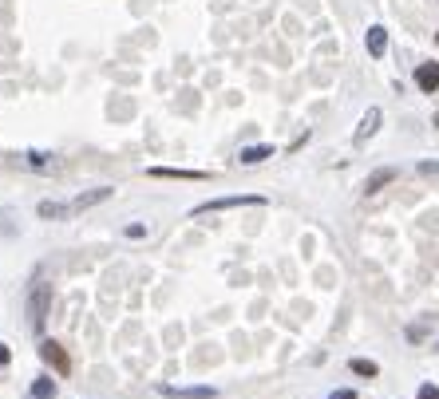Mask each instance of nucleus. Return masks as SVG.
I'll use <instances>...</instances> for the list:
<instances>
[{"mask_svg":"<svg viewBox=\"0 0 439 399\" xmlns=\"http://www.w3.org/2000/svg\"><path fill=\"white\" fill-rule=\"evenodd\" d=\"M107 198H111V190H107V186L91 190V194H79V198H71V202H68V213H79V210H87V206H99V202H107Z\"/></svg>","mask_w":439,"mask_h":399,"instance_id":"obj_7","label":"nucleus"},{"mask_svg":"<svg viewBox=\"0 0 439 399\" xmlns=\"http://www.w3.org/2000/svg\"><path fill=\"white\" fill-rule=\"evenodd\" d=\"M353 372H356V375H368V380H372V375H376L380 368L372 364V360H360V356H356V360H353Z\"/></svg>","mask_w":439,"mask_h":399,"instance_id":"obj_14","label":"nucleus"},{"mask_svg":"<svg viewBox=\"0 0 439 399\" xmlns=\"http://www.w3.org/2000/svg\"><path fill=\"white\" fill-rule=\"evenodd\" d=\"M435 127H439V115H435Z\"/></svg>","mask_w":439,"mask_h":399,"instance_id":"obj_19","label":"nucleus"},{"mask_svg":"<svg viewBox=\"0 0 439 399\" xmlns=\"http://www.w3.org/2000/svg\"><path fill=\"white\" fill-rule=\"evenodd\" d=\"M40 360H44V364H52L60 375L71 372V356L60 348V344H56V340H44V344H40Z\"/></svg>","mask_w":439,"mask_h":399,"instance_id":"obj_3","label":"nucleus"},{"mask_svg":"<svg viewBox=\"0 0 439 399\" xmlns=\"http://www.w3.org/2000/svg\"><path fill=\"white\" fill-rule=\"evenodd\" d=\"M328 399H356V391H348V388H345V391H333Z\"/></svg>","mask_w":439,"mask_h":399,"instance_id":"obj_17","label":"nucleus"},{"mask_svg":"<svg viewBox=\"0 0 439 399\" xmlns=\"http://www.w3.org/2000/svg\"><path fill=\"white\" fill-rule=\"evenodd\" d=\"M392 178H396V170H392V166H388V170H376V174H372V178L364 182V194H376V190H380V186H388Z\"/></svg>","mask_w":439,"mask_h":399,"instance_id":"obj_11","label":"nucleus"},{"mask_svg":"<svg viewBox=\"0 0 439 399\" xmlns=\"http://www.w3.org/2000/svg\"><path fill=\"white\" fill-rule=\"evenodd\" d=\"M435 44H439V36H435Z\"/></svg>","mask_w":439,"mask_h":399,"instance_id":"obj_20","label":"nucleus"},{"mask_svg":"<svg viewBox=\"0 0 439 399\" xmlns=\"http://www.w3.org/2000/svg\"><path fill=\"white\" fill-rule=\"evenodd\" d=\"M48 305H52V285H36L32 297H28V328H32V332H40V328H44Z\"/></svg>","mask_w":439,"mask_h":399,"instance_id":"obj_1","label":"nucleus"},{"mask_svg":"<svg viewBox=\"0 0 439 399\" xmlns=\"http://www.w3.org/2000/svg\"><path fill=\"white\" fill-rule=\"evenodd\" d=\"M28 162H32V166H48V154H40V151H32V154H28Z\"/></svg>","mask_w":439,"mask_h":399,"instance_id":"obj_16","label":"nucleus"},{"mask_svg":"<svg viewBox=\"0 0 439 399\" xmlns=\"http://www.w3.org/2000/svg\"><path fill=\"white\" fill-rule=\"evenodd\" d=\"M368 51H372V56H376V60H380V56H384V51H388V32H384V28H380V24H372V28H368Z\"/></svg>","mask_w":439,"mask_h":399,"instance_id":"obj_10","label":"nucleus"},{"mask_svg":"<svg viewBox=\"0 0 439 399\" xmlns=\"http://www.w3.org/2000/svg\"><path fill=\"white\" fill-rule=\"evenodd\" d=\"M238 206H266V198H258V194L214 198V202H202V206H194V218H206V213H218V210H238Z\"/></svg>","mask_w":439,"mask_h":399,"instance_id":"obj_2","label":"nucleus"},{"mask_svg":"<svg viewBox=\"0 0 439 399\" xmlns=\"http://www.w3.org/2000/svg\"><path fill=\"white\" fill-rule=\"evenodd\" d=\"M56 395V383L52 380H36L32 383V399H52Z\"/></svg>","mask_w":439,"mask_h":399,"instance_id":"obj_13","label":"nucleus"},{"mask_svg":"<svg viewBox=\"0 0 439 399\" xmlns=\"http://www.w3.org/2000/svg\"><path fill=\"white\" fill-rule=\"evenodd\" d=\"M415 399H439V388H435V383H423V388H420V395H415Z\"/></svg>","mask_w":439,"mask_h":399,"instance_id":"obj_15","label":"nucleus"},{"mask_svg":"<svg viewBox=\"0 0 439 399\" xmlns=\"http://www.w3.org/2000/svg\"><path fill=\"white\" fill-rule=\"evenodd\" d=\"M380 119H384V111H380V107H368V111H364L360 127H356V143H368V138L380 131Z\"/></svg>","mask_w":439,"mask_h":399,"instance_id":"obj_6","label":"nucleus"},{"mask_svg":"<svg viewBox=\"0 0 439 399\" xmlns=\"http://www.w3.org/2000/svg\"><path fill=\"white\" fill-rule=\"evenodd\" d=\"M415 84H420V91H435L439 87V64H420V68H415Z\"/></svg>","mask_w":439,"mask_h":399,"instance_id":"obj_8","label":"nucleus"},{"mask_svg":"<svg viewBox=\"0 0 439 399\" xmlns=\"http://www.w3.org/2000/svg\"><path fill=\"white\" fill-rule=\"evenodd\" d=\"M146 174H151V178H182V182H206L210 178L202 170H171V166H151Z\"/></svg>","mask_w":439,"mask_h":399,"instance_id":"obj_5","label":"nucleus"},{"mask_svg":"<svg viewBox=\"0 0 439 399\" xmlns=\"http://www.w3.org/2000/svg\"><path fill=\"white\" fill-rule=\"evenodd\" d=\"M40 218H68V206L64 202H40Z\"/></svg>","mask_w":439,"mask_h":399,"instance_id":"obj_12","label":"nucleus"},{"mask_svg":"<svg viewBox=\"0 0 439 399\" xmlns=\"http://www.w3.org/2000/svg\"><path fill=\"white\" fill-rule=\"evenodd\" d=\"M9 360H12V352L4 348V344H0V368H9Z\"/></svg>","mask_w":439,"mask_h":399,"instance_id":"obj_18","label":"nucleus"},{"mask_svg":"<svg viewBox=\"0 0 439 399\" xmlns=\"http://www.w3.org/2000/svg\"><path fill=\"white\" fill-rule=\"evenodd\" d=\"M158 395L166 399H214V388H171V383H158Z\"/></svg>","mask_w":439,"mask_h":399,"instance_id":"obj_4","label":"nucleus"},{"mask_svg":"<svg viewBox=\"0 0 439 399\" xmlns=\"http://www.w3.org/2000/svg\"><path fill=\"white\" fill-rule=\"evenodd\" d=\"M266 158H273V146H266V143H261V146H246V151L238 154L241 166H258V162H266Z\"/></svg>","mask_w":439,"mask_h":399,"instance_id":"obj_9","label":"nucleus"}]
</instances>
